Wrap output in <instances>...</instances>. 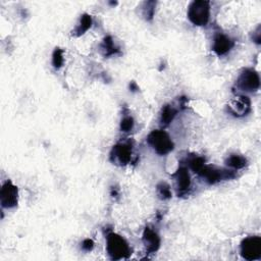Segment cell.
Here are the masks:
<instances>
[{
    "label": "cell",
    "mask_w": 261,
    "mask_h": 261,
    "mask_svg": "<svg viewBox=\"0 0 261 261\" xmlns=\"http://www.w3.org/2000/svg\"><path fill=\"white\" fill-rule=\"evenodd\" d=\"M106 250L111 258L114 260L128 258L131 254L130 247L126 240L114 233L107 236Z\"/></svg>",
    "instance_id": "cell-1"
},
{
    "label": "cell",
    "mask_w": 261,
    "mask_h": 261,
    "mask_svg": "<svg viewBox=\"0 0 261 261\" xmlns=\"http://www.w3.org/2000/svg\"><path fill=\"white\" fill-rule=\"evenodd\" d=\"M210 5L208 1L197 0L191 2L188 9V18L195 26H205L209 21Z\"/></svg>",
    "instance_id": "cell-2"
},
{
    "label": "cell",
    "mask_w": 261,
    "mask_h": 261,
    "mask_svg": "<svg viewBox=\"0 0 261 261\" xmlns=\"http://www.w3.org/2000/svg\"><path fill=\"white\" fill-rule=\"evenodd\" d=\"M147 141L159 155H165L174 150L173 141L170 136L163 131L157 130L151 132L147 138Z\"/></svg>",
    "instance_id": "cell-3"
},
{
    "label": "cell",
    "mask_w": 261,
    "mask_h": 261,
    "mask_svg": "<svg viewBox=\"0 0 261 261\" xmlns=\"http://www.w3.org/2000/svg\"><path fill=\"white\" fill-rule=\"evenodd\" d=\"M241 255L246 260H257L261 257V238L254 236L244 239L241 243Z\"/></svg>",
    "instance_id": "cell-4"
},
{
    "label": "cell",
    "mask_w": 261,
    "mask_h": 261,
    "mask_svg": "<svg viewBox=\"0 0 261 261\" xmlns=\"http://www.w3.org/2000/svg\"><path fill=\"white\" fill-rule=\"evenodd\" d=\"M237 85L240 89L252 92L256 91L260 87V79L258 74L253 70H245L239 76Z\"/></svg>",
    "instance_id": "cell-5"
},
{
    "label": "cell",
    "mask_w": 261,
    "mask_h": 261,
    "mask_svg": "<svg viewBox=\"0 0 261 261\" xmlns=\"http://www.w3.org/2000/svg\"><path fill=\"white\" fill-rule=\"evenodd\" d=\"M19 191L10 181L5 182L0 191V201L4 208H12L18 204Z\"/></svg>",
    "instance_id": "cell-6"
},
{
    "label": "cell",
    "mask_w": 261,
    "mask_h": 261,
    "mask_svg": "<svg viewBox=\"0 0 261 261\" xmlns=\"http://www.w3.org/2000/svg\"><path fill=\"white\" fill-rule=\"evenodd\" d=\"M198 175L203 177L208 184H216L222 180H227L235 177V175L232 172L219 170V168L209 166L206 164L203 166V168Z\"/></svg>",
    "instance_id": "cell-7"
},
{
    "label": "cell",
    "mask_w": 261,
    "mask_h": 261,
    "mask_svg": "<svg viewBox=\"0 0 261 261\" xmlns=\"http://www.w3.org/2000/svg\"><path fill=\"white\" fill-rule=\"evenodd\" d=\"M132 147L126 144H117L112 151V158H114L120 164H127L131 160Z\"/></svg>",
    "instance_id": "cell-8"
},
{
    "label": "cell",
    "mask_w": 261,
    "mask_h": 261,
    "mask_svg": "<svg viewBox=\"0 0 261 261\" xmlns=\"http://www.w3.org/2000/svg\"><path fill=\"white\" fill-rule=\"evenodd\" d=\"M251 102L247 96H239L233 102L231 107V112L235 115H246L250 112Z\"/></svg>",
    "instance_id": "cell-9"
},
{
    "label": "cell",
    "mask_w": 261,
    "mask_h": 261,
    "mask_svg": "<svg viewBox=\"0 0 261 261\" xmlns=\"http://www.w3.org/2000/svg\"><path fill=\"white\" fill-rule=\"evenodd\" d=\"M234 42L232 39H229L228 37L220 34L214 39L213 43V51L216 52L218 55H224L227 53L229 50L233 48Z\"/></svg>",
    "instance_id": "cell-10"
},
{
    "label": "cell",
    "mask_w": 261,
    "mask_h": 261,
    "mask_svg": "<svg viewBox=\"0 0 261 261\" xmlns=\"http://www.w3.org/2000/svg\"><path fill=\"white\" fill-rule=\"evenodd\" d=\"M143 242L148 252H155L160 246V239L158 235L149 227H146L143 233Z\"/></svg>",
    "instance_id": "cell-11"
},
{
    "label": "cell",
    "mask_w": 261,
    "mask_h": 261,
    "mask_svg": "<svg viewBox=\"0 0 261 261\" xmlns=\"http://www.w3.org/2000/svg\"><path fill=\"white\" fill-rule=\"evenodd\" d=\"M178 189L182 192H186L191 186V178L185 167H180L175 175Z\"/></svg>",
    "instance_id": "cell-12"
},
{
    "label": "cell",
    "mask_w": 261,
    "mask_h": 261,
    "mask_svg": "<svg viewBox=\"0 0 261 261\" xmlns=\"http://www.w3.org/2000/svg\"><path fill=\"white\" fill-rule=\"evenodd\" d=\"M91 26H92V19H91L90 15L87 13L83 14L81 20H80V24L78 25V27L75 29V31H73V35H75V36L83 35L91 28Z\"/></svg>",
    "instance_id": "cell-13"
},
{
    "label": "cell",
    "mask_w": 261,
    "mask_h": 261,
    "mask_svg": "<svg viewBox=\"0 0 261 261\" xmlns=\"http://www.w3.org/2000/svg\"><path fill=\"white\" fill-rule=\"evenodd\" d=\"M226 164L236 170H240L247 164V160L241 155H231L226 159Z\"/></svg>",
    "instance_id": "cell-14"
},
{
    "label": "cell",
    "mask_w": 261,
    "mask_h": 261,
    "mask_svg": "<svg viewBox=\"0 0 261 261\" xmlns=\"http://www.w3.org/2000/svg\"><path fill=\"white\" fill-rule=\"evenodd\" d=\"M176 115H177V111L174 109V107L170 105L164 106V109L162 110V113H161L162 124L168 125L175 118Z\"/></svg>",
    "instance_id": "cell-15"
},
{
    "label": "cell",
    "mask_w": 261,
    "mask_h": 261,
    "mask_svg": "<svg viewBox=\"0 0 261 261\" xmlns=\"http://www.w3.org/2000/svg\"><path fill=\"white\" fill-rule=\"evenodd\" d=\"M64 51L60 48H56L52 54V65L55 69H60L64 65Z\"/></svg>",
    "instance_id": "cell-16"
},
{
    "label": "cell",
    "mask_w": 261,
    "mask_h": 261,
    "mask_svg": "<svg viewBox=\"0 0 261 261\" xmlns=\"http://www.w3.org/2000/svg\"><path fill=\"white\" fill-rule=\"evenodd\" d=\"M102 48L103 50H105V55L109 56V55H112V54H114L117 49L113 44V41L112 39V37H106L103 41V44H102Z\"/></svg>",
    "instance_id": "cell-17"
},
{
    "label": "cell",
    "mask_w": 261,
    "mask_h": 261,
    "mask_svg": "<svg viewBox=\"0 0 261 261\" xmlns=\"http://www.w3.org/2000/svg\"><path fill=\"white\" fill-rule=\"evenodd\" d=\"M189 164L192 171L199 174L205 165V160L202 157H194L189 161Z\"/></svg>",
    "instance_id": "cell-18"
},
{
    "label": "cell",
    "mask_w": 261,
    "mask_h": 261,
    "mask_svg": "<svg viewBox=\"0 0 261 261\" xmlns=\"http://www.w3.org/2000/svg\"><path fill=\"white\" fill-rule=\"evenodd\" d=\"M157 191H158V195L163 198V199H168L172 197V192L170 189V186L166 185L165 183H161L157 186Z\"/></svg>",
    "instance_id": "cell-19"
},
{
    "label": "cell",
    "mask_w": 261,
    "mask_h": 261,
    "mask_svg": "<svg viewBox=\"0 0 261 261\" xmlns=\"http://www.w3.org/2000/svg\"><path fill=\"white\" fill-rule=\"evenodd\" d=\"M134 127V119L131 116H126L122 118L120 122V130L122 132H130Z\"/></svg>",
    "instance_id": "cell-20"
},
{
    "label": "cell",
    "mask_w": 261,
    "mask_h": 261,
    "mask_svg": "<svg viewBox=\"0 0 261 261\" xmlns=\"http://www.w3.org/2000/svg\"><path fill=\"white\" fill-rule=\"evenodd\" d=\"M93 247H94V243L90 239H86L82 244V248L85 251H91L92 249H93Z\"/></svg>",
    "instance_id": "cell-21"
},
{
    "label": "cell",
    "mask_w": 261,
    "mask_h": 261,
    "mask_svg": "<svg viewBox=\"0 0 261 261\" xmlns=\"http://www.w3.org/2000/svg\"><path fill=\"white\" fill-rule=\"evenodd\" d=\"M254 35H255V36H253V40H254L257 44H259V43H260V27L257 28V32L254 33Z\"/></svg>",
    "instance_id": "cell-22"
}]
</instances>
